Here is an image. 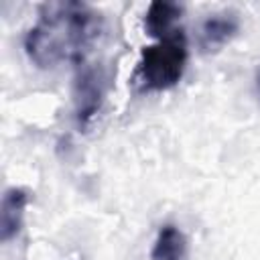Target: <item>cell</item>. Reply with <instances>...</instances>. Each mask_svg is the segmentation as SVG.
Here are the masks:
<instances>
[{"mask_svg": "<svg viewBox=\"0 0 260 260\" xmlns=\"http://www.w3.org/2000/svg\"><path fill=\"white\" fill-rule=\"evenodd\" d=\"M104 20L100 12L81 2H47L39 10V20L24 39L28 59L41 69L61 63H83L100 39Z\"/></svg>", "mask_w": 260, "mask_h": 260, "instance_id": "obj_1", "label": "cell"}, {"mask_svg": "<svg viewBox=\"0 0 260 260\" xmlns=\"http://www.w3.org/2000/svg\"><path fill=\"white\" fill-rule=\"evenodd\" d=\"M187 37L181 28L148 45L140 53L134 83L140 91H165L175 87L187 67Z\"/></svg>", "mask_w": 260, "mask_h": 260, "instance_id": "obj_2", "label": "cell"}, {"mask_svg": "<svg viewBox=\"0 0 260 260\" xmlns=\"http://www.w3.org/2000/svg\"><path fill=\"white\" fill-rule=\"evenodd\" d=\"M108 93V75L102 65L79 63L75 85H73V102H75V120L79 128H87L95 116L100 114L104 100Z\"/></svg>", "mask_w": 260, "mask_h": 260, "instance_id": "obj_3", "label": "cell"}, {"mask_svg": "<svg viewBox=\"0 0 260 260\" xmlns=\"http://www.w3.org/2000/svg\"><path fill=\"white\" fill-rule=\"evenodd\" d=\"M240 28L238 14L232 10H221L209 14L199 28V47L203 51H217L221 49L228 41L234 39V35Z\"/></svg>", "mask_w": 260, "mask_h": 260, "instance_id": "obj_4", "label": "cell"}, {"mask_svg": "<svg viewBox=\"0 0 260 260\" xmlns=\"http://www.w3.org/2000/svg\"><path fill=\"white\" fill-rule=\"evenodd\" d=\"M28 203V193L20 187L6 189L0 205V240L10 242L22 228L24 209Z\"/></svg>", "mask_w": 260, "mask_h": 260, "instance_id": "obj_5", "label": "cell"}, {"mask_svg": "<svg viewBox=\"0 0 260 260\" xmlns=\"http://www.w3.org/2000/svg\"><path fill=\"white\" fill-rule=\"evenodd\" d=\"M183 8L177 2H167V0H154L148 4L146 14H144V28L150 37L156 41L171 35L175 28V22L181 18Z\"/></svg>", "mask_w": 260, "mask_h": 260, "instance_id": "obj_6", "label": "cell"}, {"mask_svg": "<svg viewBox=\"0 0 260 260\" xmlns=\"http://www.w3.org/2000/svg\"><path fill=\"white\" fill-rule=\"evenodd\" d=\"M150 260H187V238L177 225H162L150 250Z\"/></svg>", "mask_w": 260, "mask_h": 260, "instance_id": "obj_7", "label": "cell"}, {"mask_svg": "<svg viewBox=\"0 0 260 260\" xmlns=\"http://www.w3.org/2000/svg\"><path fill=\"white\" fill-rule=\"evenodd\" d=\"M258 81H260V77H258Z\"/></svg>", "mask_w": 260, "mask_h": 260, "instance_id": "obj_8", "label": "cell"}]
</instances>
